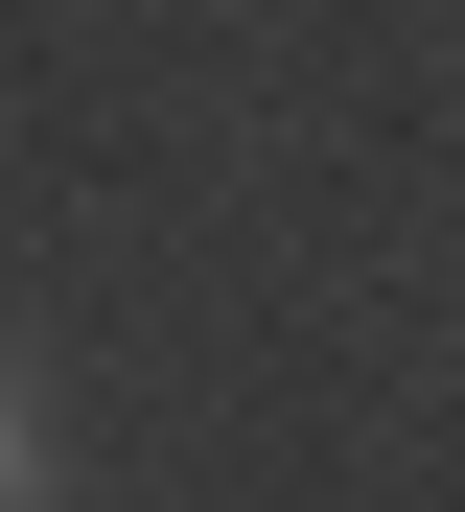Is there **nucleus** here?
<instances>
[{
	"mask_svg": "<svg viewBox=\"0 0 465 512\" xmlns=\"http://www.w3.org/2000/svg\"><path fill=\"white\" fill-rule=\"evenodd\" d=\"M0 512H24V396H0Z\"/></svg>",
	"mask_w": 465,
	"mask_h": 512,
	"instance_id": "f257e3e1",
	"label": "nucleus"
}]
</instances>
